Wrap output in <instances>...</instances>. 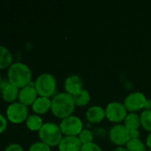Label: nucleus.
Masks as SVG:
<instances>
[{"mask_svg":"<svg viewBox=\"0 0 151 151\" xmlns=\"http://www.w3.org/2000/svg\"><path fill=\"white\" fill-rule=\"evenodd\" d=\"M123 124L129 130V132L139 130V128L142 127L140 115L136 112H128Z\"/></svg>","mask_w":151,"mask_h":151,"instance_id":"nucleus-17","label":"nucleus"},{"mask_svg":"<svg viewBox=\"0 0 151 151\" xmlns=\"http://www.w3.org/2000/svg\"><path fill=\"white\" fill-rule=\"evenodd\" d=\"M113 151H127V150H126V148L125 146H118Z\"/></svg>","mask_w":151,"mask_h":151,"instance_id":"nucleus-29","label":"nucleus"},{"mask_svg":"<svg viewBox=\"0 0 151 151\" xmlns=\"http://www.w3.org/2000/svg\"><path fill=\"white\" fill-rule=\"evenodd\" d=\"M80 151H102V149L96 142H90L87 144H83Z\"/></svg>","mask_w":151,"mask_h":151,"instance_id":"nucleus-24","label":"nucleus"},{"mask_svg":"<svg viewBox=\"0 0 151 151\" xmlns=\"http://www.w3.org/2000/svg\"><path fill=\"white\" fill-rule=\"evenodd\" d=\"M26 127L32 132H38L44 125L43 119L40 115L32 113L29 114L26 122Z\"/></svg>","mask_w":151,"mask_h":151,"instance_id":"nucleus-18","label":"nucleus"},{"mask_svg":"<svg viewBox=\"0 0 151 151\" xmlns=\"http://www.w3.org/2000/svg\"><path fill=\"white\" fill-rule=\"evenodd\" d=\"M147 99L148 98L142 92L135 91L128 94L125 96L124 104L128 112H137L144 109Z\"/></svg>","mask_w":151,"mask_h":151,"instance_id":"nucleus-9","label":"nucleus"},{"mask_svg":"<svg viewBox=\"0 0 151 151\" xmlns=\"http://www.w3.org/2000/svg\"><path fill=\"white\" fill-rule=\"evenodd\" d=\"M144 110H151V99H147Z\"/></svg>","mask_w":151,"mask_h":151,"instance_id":"nucleus-28","label":"nucleus"},{"mask_svg":"<svg viewBox=\"0 0 151 151\" xmlns=\"http://www.w3.org/2000/svg\"><path fill=\"white\" fill-rule=\"evenodd\" d=\"M28 115V108L18 101L8 104L5 110V117L8 122H11L14 125H19L26 122Z\"/></svg>","mask_w":151,"mask_h":151,"instance_id":"nucleus-5","label":"nucleus"},{"mask_svg":"<svg viewBox=\"0 0 151 151\" xmlns=\"http://www.w3.org/2000/svg\"><path fill=\"white\" fill-rule=\"evenodd\" d=\"M77 137L80 140L82 145L83 144H87V143H90V142H93V140H94L93 132L91 131L90 129H87V128H84L81 131V133L78 134Z\"/></svg>","mask_w":151,"mask_h":151,"instance_id":"nucleus-22","label":"nucleus"},{"mask_svg":"<svg viewBox=\"0 0 151 151\" xmlns=\"http://www.w3.org/2000/svg\"><path fill=\"white\" fill-rule=\"evenodd\" d=\"M0 88H1L2 99L5 103L11 104L15 103V102L18 101L20 89L18 88H16L15 86L10 84L7 80L4 81H2L1 85H0Z\"/></svg>","mask_w":151,"mask_h":151,"instance_id":"nucleus-11","label":"nucleus"},{"mask_svg":"<svg viewBox=\"0 0 151 151\" xmlns=\"http://www.w3.org/2000/svg\"><path fill=\"white\" fill-rule=\"evenodd\" d=\"M63 134L60 126L53 122L44 123L41 129L38 131V137L41 142L52 147H58L63 138Z\"/></svg>","mask_w":151,"mask_h":151,"instance_id":"nucleus-4","label":"nucleus"},{"mask_svg":"<svg viewBox=\"0 0 151 151\" xmlns=\"http://www.w3.org/2000/svg\"><path fill=\"white\" fill-rule=\"evenodd\" d=\"M105 114L106 118L115 124H120L124 122L126 115L128 114V111L126 110L124 103L114 101L110 102L105 107Z\"/></svg>","mask_w":151,"mask_h":151,"instance_id":"nucleus-7","label":"nucleus"},{"mask_svg":"<svg viewBox=\"0 0 151 151\" xmlns=\"http://www.w3.org/2000/svg\"><path fill=\"white\" fill-rule=\"evenodd\" d=\"M28 151H52V149L47 144H45L43 142L39 141V142H33L29 146Z\"/></svg>","mask_w":151,"mask_h":151,"instance_id":"nucleus-23","label":"nucleus"},{"mask_svg":"<svg viewBox=\"0 0 151 151\" xmlns=\"http://www.w3.org/2000/svg\"><path fill=\"white\" fill-rule=\"evenodd\" d=\"M146 146L151 150V133H149V134L146 137Z\"/></svg>","mask_w":151,"mask_h":151,"instance_id":"nucleus-27","label":"nucleus"},{"mask_svg":"<svg viewBox=\"0 0 151 151\" xmlns=\"http://www.w3.org/2000/svg\"><path fill=\"white\" fill-rule=\"evenodd\" d=\"M65 92L74 96L84 89V82L82 78L77 74H70L64 81Z\"/></svg>","mask_w":151,"mask_h":151,"instance_id":"nucleus-10","label":"nucleus"},{"mask_svg":"<svg viewBox=\"0 0 151 151\" xmlns=\"http://www.w3.org/2000/svg\"><path fill=\"white\" fill-rule=\"evenodd\" d=\"M38 96H38L35 87L28 85V86L20 89L19 96H18V102L26 105L27 107L32 106V104H34V102L36 100V98Z\"/></svg>","mask_w":151,"mask_h":151,"instance_id":"nucleus-12","label":"nucleus"},{"mask_svg":"<svg viewBox=\"0 0 151 151\" xmlns=\"http://www.w3.org/2000/svg\"><path fill=\"white\" fill-rule=\"evenodd\" d=\"M8 127V120L5 117V115L2 114L0 112V134H3Z\"/></svg>","mask_w":151,"mask_h":151,"instance_id":"nucleus-25","label":"nucleus"},{"mask_svg":"<svg viewBox=\"0 0 151 151\" xmlns=\"http://www.w3.org/2000/svg\"><path fill=\"white\" fill-rule=\"evenodd\" d=\"M73 98H74V102H75L76 106L84 107V106L87 105L90 103V101H91V95H90L88 90L84 88L78 94L75 95L73 96Z\"/></svg>","mask_w":151,"mask_h":151,"instance_id":"nucleus-19","label":"nucleus"},{"mask_svg":"<svg viewBox=\"0 0 151 151\" xmlns=\"http://www.w3.org/2000/svg\"><path fill=\"white\" fill-rule=\"evenodd\" d=\"M13 63L12 51L5 46L0 44V70L8 69Z\"/></svg>","mask_w":151,"mask_h":151,"instance_id":"nucleus-16","label":"nucleus"},{"mask_svg":"<svg viewBox=\"0 0 151 151\" xmlns=\"http://www.w3.org/2000/svg\"><path fill=\"white\" fill-rule=\"evenodd\" d=\"M86 120L91 124H98L101 123L105 118V109L100 105H93L90 106L85 113Z\"/></svg>","mask_w":151,"mask_h":151,"instance_id":"nucleus-14","label":"nucleus"},{"mask_svg":"<svg viewBox=\"0 0 151 151\" xmlns=\"http://www.w3.org/2000/svg\"><path fill=\"white\" fill-rule=\"evenodd\" d=\"M147 151H151V150H148Z\"/></svg>","mask_w":151,"mask_h":151,"instance_id":"nucleus-31","label":"nucleus"},{"mask_svg":"<svg viewBox=\"0 0 151 151\" xmlns=\"http://www.w3.org/2000/svg\"><path fill=\"white\" fill-rule=\"evenodd\" d=\"M109 138L110 142L118 146H125L131 139L129 130L124 126V124H115L109 131Z\"/></svg>","mask_w":151,"mask_h":151,"instance_id":"nucleus-8","label":"nucleus"},{"mask_svg":"<svg viewBox=\"0 0 151 151\" xmlns=\"http://www.w3.org/2000/svg\"><path fill=\"white\" fill-rule=\"evenodd\" d=\"M2 81H3V79H2V75H1V73H0V85H1Z\"/></svg>","mask_w":151,"mask_h":151,"instance_id":"nucleus-30","label":"nucleus"},{"mask_svg":"<svg viewBox=\"0 0 151 151\" xmlns=\"http://www.w3.org/2000/svg\"><path fill=\"white\" fill-rule=\"evenodd\" d=\"M52 106V99L44 96H38L36 100L31 106V109L35 114L37 115H44L51 111Z\"/></svg>","mask_w":151,"mask_h":151,"instance_id":"nucleus-15","label":"nucleus"},{"mask_svg":"<svg viewBox=\"0 0 151 151\" xmlns=\"http://www.w3.org/2000/svg\"><path fill=\"white\" fill-rule=\"evenodd\" d=\"M35 88L39 96L53 98L57 94V80L50 73H43L35 80Z\"/></svg>","mask_w":151,"mask_h":151,"instance_id":"nucleus-3","label":"nucleus"},{"mask_svg":"<svg viewBox=\"0 0 151 151\" xmlns=\"http://www.w3.org/2000/svg\"><path fill=\"white\" fill-rule=\"evenodd\" d=\"M32 76L30 67L20 61L13 62L7 69V81L19 89L28 86L32 81Z\"/></svg>","mask_w":151,"mask_h":151,"instance_id":"nucleus-1","label":"nucleus"},{"mask_svg":"<svg viewBox=\"0 0 151 151\" xmlns=\"http://www.w3.org/2000/svg\"><path fill=\"white\" fill-rule=\"evenodd\" d=\"M140 118L142 127L149 133H151V110H143L140 114Z\"/></svg>","mask_w":151,"mask_h":151,"instance_id":"nucleus-21","label":"nucleus"},{"mask_svg":"<svg viewBox=\"0 0 151 151\" xmlns=\"http://www.w3.org/2000/svg\"><path fill=\"white\" fill-rule=\"evenodd\" d=\"M76 104L74 98L67 92H58L52 98L51 111L53 116L63 119L73 115Z\"/></svg>","mask_w":151,"mask_h":151,"instance_id":"nucleus-2","label":"nucleus"},{"mask_svg":"<svg viewBox=\"0 0 151 151\" xmlns=\"http://www.w3.org/2000/svg\"><path fill=\"white\" fill-rule=\"evenodd\" d=\"M125 148L127 151H147L146 144L140 139H130L129 142L126 143Z\"/></svg>","mask_w":151,"mask_h":151,"instance_id":"nucleus-20","label":"nucleus"},{"mask_svg":"<svg viewBox=\"0 0 151 151\" xmlns=\"http://www.w3.org/2000/svg\"><path fill=\"white\" fill-rule=\"evenodd\" d=\"M59 126L64 136H78L84 129L82 119L75 115L61 119Z\"/></svg>","mask_w":151,"mask_h":151,"instance_id":"nucleus-6","label":"nucleus"},{"mask_svg":"<svg viewBox=\"0 0 151 151\" xmlns=\"http://www.w3.org/2000/svg\"><path fill=\"white\" fill-rule=\"evenodd\" d=\"M82 143L77 136H63L58 145L59 151H80Z\"/></svg>","mask_w":151,"mask_h":151,"instance_id":"nucleus-13","label":"nucleus"},{"mask_svg":"<svg viewBox=\"0 0 151 151\" xmlns=\"http://www.w3.org/2000/svg\"><path fill=\"white\" fill-rule=\"evenodd\" d=\"M4 151H24V149L19 143H10L5 147Z\"/></svg>","mask_w":151,"mask_h":151,"instance_id":"nucleus-26","label":"nucleus"}]
</instances>
